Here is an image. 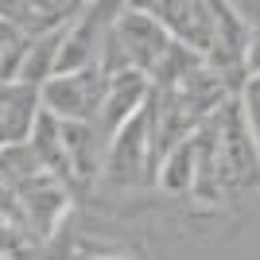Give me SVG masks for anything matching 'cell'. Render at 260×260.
<instances>
[{
  "label": "cell",
  "mask_w": 260,
  "mask_h": 260,
  "mask_svg": "<svg viewBox=\"0 0 260 260\" xmlns=\"http://www.w3.org/2000/svg\"><path fill=\"white\" fill-rule=\"evenodd\" d=\"M101 179L113 186H155V167H152V124H148V105L128 117L105 144V163Z\"/></svg>",
  "instance_id": "1"
},
{
  "label": "cell",
  "mask_w": 260,
  "mask_h": 260,
  "mask_svg": "<svg viewBox=\"0 0 260 260\" xmlns=\"http://www.w3.org/2000/svg\"><path fill=\"white\" fill-rule=\"evenodd\" d=\"M214 144L225 190H252L260 183V148L252 140V132L245 128L233 98L214 113Z\"/></svg>",
  "instance_id": "2"
},
{
  "label": "cell",
  "mask_w": 260,
  "mask_h": 260,
  "mask_svg": "<svg viewBox=\"0 0 260 260\" xmlns=\"http://www.w3.org/2000/svg\"><path fill=\"white\" fill-rule=\"evenodd\" d=\"M105 98V70L101 62L78 70H54L39 86V101L58 120H98Z\"/></svg>",
  "instance_id": "3"
},
{
  "label": "cell",
  "mask_w": 260,
  "mask_h": 260,
  "mask_svg": "<svg viewBox=\"0 0 260 260\" xmlns=\"http://www.w3.org/2000/svg\"><path fill=\"white\" fill-rule=\"evenodd\" d=\"M113 39H117V51L124 58V66H132V70H140L148 78L159 70V62L167 58V51L175 43L167 35V27L155 20V12L128 8V4H124V12L113 23Z\"/></svg>",
  "instance_id": "4"
},
{
  "label": "cell",
  "mask_w": 260,
  "mask_h": 260,
  "mask_svg": "<svg viewBox=\"0 0 260 260\" xmlns=\"http://www.w3.org/2000/svg\"><path fill=\"white\" fill-rule=\"evenodd\" d=\"M148 98H152V78L148 74L132 70V66L113 70V74H105V98H101V113H98L93 124H98L101 136L109 140L124 120L136 117V113L148 105Z\"/></svg>",
  "instance_id": "5"
},
{
  "label": "cell",
  "mask_w": 260,
  "mask_h": 260,
  "mask_svg": "<svg viewBox=\"0 0 260 260\" xmlns=\"http://www.w3.org/2000/svg\"><path fill=\"white\" fill-rule=\"evenodd\" d=\"M155 20L167 27V35H171L175 43L210 54V43H214V16H210V0H159Z\"/></svg>",
  "instance_id": "6"
},
{
  "label": "cell",
  "mask_w": 260,
  "mask_h": 260,
  "mask_svg": "<svg viewBox=\"0 0 260 260\" xmlns=\"http://www.w3.org/2000/svg\"><path fill=\"white\" fill-rule=\"evenodd\" d=\"M62 144H66V163H70V186L93 183L105 163V136L93 120H62Z\"/></svg>",
  "instance_id": "7"
},
{
  "label": "cell",
  "mask_w": 260,
  "mask_h": 260,
  "mask_svg": "<svg viewBox=\"0 0 260 260\" xmlns=\"http://www.w3.org/2000/svg\"><path fill=\"white\" fill-rule=\"evenodd\" d=\"M39 109H43L39 86H27V82H8V86H0V148H8V144H27Z\"/></svg>",
  "instance_id": "8"
},
{
  "label": "cell",
  "mask_w": 260,
  "mask_h": 260,
  "mask_svg": "<svg viewBox=\"0 0 260 260\" xmlns=\"http://www.w3.org/2000/svg\"><path fill=\"white\" fill-rule=\"evenodd\" d=\"M194 175H198V148H194V136H186L159 159L155 186L167 190V194H190L194 190Z\"/></svg>",
  "instance_id": "9"
},
{
  "label": "cell",
  "mask_w": 260,
  "mask_h": 260,
  "mask_svg": "<svg viewBox=\"0 0 260 260\" xmlns=\"http://www.w3.org/2000/svg\"><path fill=\"white\" fill-rule=\"evenodd\" d=\"M233 101L241 109V120H245V128L252 132V140L260 148V74H245L237 89H233Z\"/></svg>",
  "instance_id": "10"
},
{
  "label": "cell",
  "mask_w": 260,
  "mask_h": 260,
  "mask_svg": "<svg viewBox=\"0 0 260 260\" xmlns=\"http://www.w3.org/2000/svg\"><path fill=\"white\" fill-rule=\"evenodd\" d=\"M245 74H260V20L249 23V47H245Z\"/></svg>",
  "instance_id": "11"
},
{
  "label": "cell",
  "mask_w": 260,
  "mask_h": 260,
  "mask_svg": "<svg viewBox=\"0 0 260 260\" xmlns=\"http://www.w3.org/2000/svg\"><path fill=\"white\" fill-rule=\"evenodd\" d=\"M229 4H233V8H237L249 23H256V20H260V0H229Z\"/></svg>",
  "instance_id": "12"
},
{
  "label": "cell",
  "mask_w": 260,
  "mask_h": 260,
  "mask_svg": "<svg viewBox=\"0 0 260 260\" xmlns=\"http://www.w3.org/2000/svg\"><path fill=\"white\" fill-rule=\"evenodd\" d=\"M128 8H144V12H155L159 8V0H124Z\"/></svg>",
  "instance_id": "13"
},
{
  "label": "cell",
  "mask_w": 260,
  "mask_h": 260,
  "mask_svg": "<svg viewBox=\"0 0 260 260\" xmlns=\"http://www.w3.org/2000/svg\"><path fill=\"white\" fill-rule=\"evenodd\" d=\"M93 260H124V256H93Z\"/></svg>",
  "instance_id": "14"
}]
</instances>
